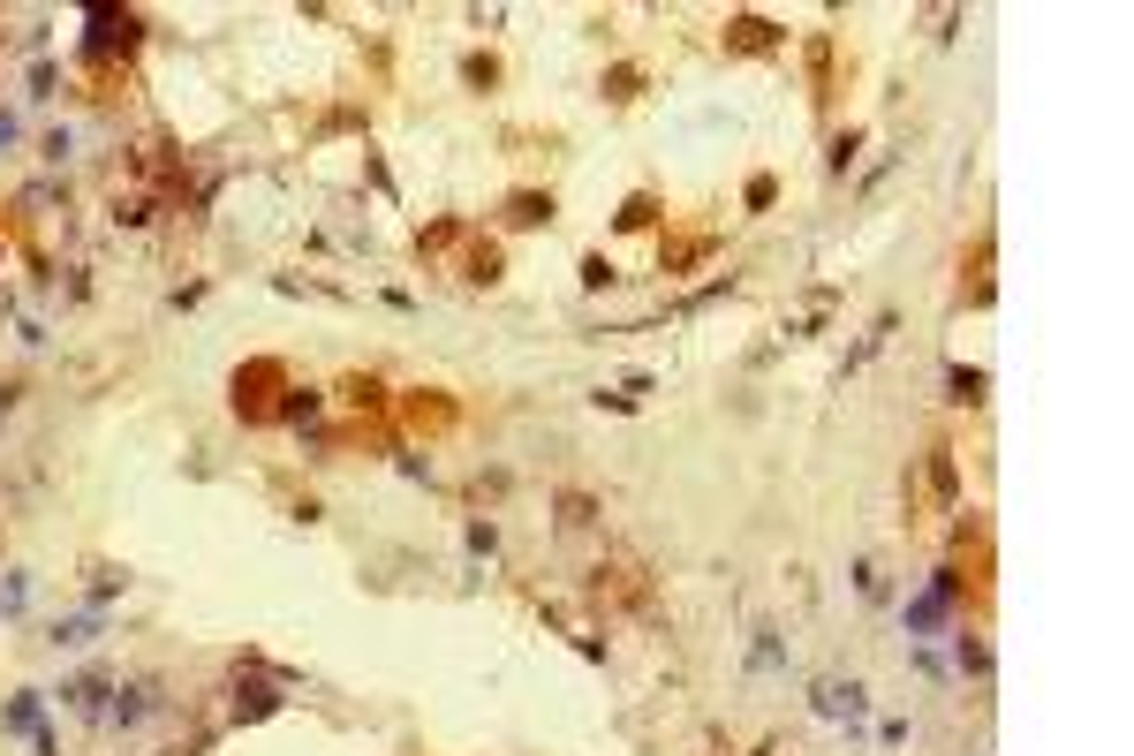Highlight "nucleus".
Listing matches in <instances>:
<instances>
[{
    "label": "nucleus",
    "mask_w": 1134,
    "mask_h": 756,
    "mask_svg": "<svg viewBox=\"0 0 1134 756\" xmlns=\"http://www.w3.org/2000/svg\"><path fill=\"white\" fill-rule=\"evenodd\" d=\"M945 598H953V575H937L931 590L908 606V628H937V613H945Z\"/></svg>",
    "instance_id": "f257e3e1"
}]
</instances>
